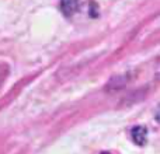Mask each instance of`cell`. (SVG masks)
<instances>
[{"label":"cell","instance_id":"obj_1","mask_svg":"<svg viewBox=\"0 0 160 154\" xmlns=\"http://www.w3.org/2000/svg\"><path fill=\"white\" fill-rule=\"evenodd\" d=\"M132 135V140L135 142L138 146H145L148 142V130L145 126H135L131 130Z\"/></svg>","mask_w":160,"mask_h":154},{"label":"cell","instance_id":"obj_2","mask_svg":"<svg viewBox=\"0 0 160 154\" xmlns=\"http://www.w3.org/2000/svg\"><path fill=\"white\" fill-rule=\"evenodd\" d=\"M59 8L63 13V16L72 17L79 8V0H61Z\"/></svg>","mask_w":160,"mask_h":154},{"label":"cell","instance_id":"obj_3","mask_svg":"<svg viewBox=\"0 0 160 154\" xmlns=\"http://www.w3.org/2000/svg\"><path fill=\"white\" fill-rule=\"evenodd\" d=\"M101 154H110V153H101Z\"/></svg>","mask_w":160,"mask_h":154}]
</instances>
